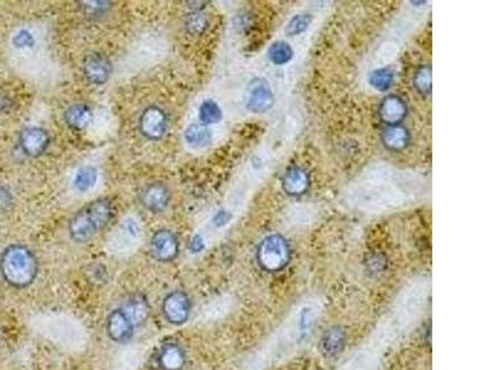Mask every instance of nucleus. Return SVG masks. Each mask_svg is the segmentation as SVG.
<instances>
[{"mask_svg":"<svg viewBox=\"0 0 494 370\" xmlns=\"http://www.w3.org/2000/svg\"><path fill=\"white\" fill-rule=\"evenodd\" d=\"M114 203L109 198H98L79 209L68 222V235L76 243H87L102 231L114 217Z\"/></svg>","mask_w":494,"mask_h":370,"instance_id":"obj_1","label":"nucleus"},{"mask_svg":"<svg viewBox=\"0 0 494 370\" xmlns=\"http://www.w3.org/2000/svg\"><path fill=\"white\" fill-rule=\"evenodd\" d=\"M0 273L6 283L14 288H27L39 274L35 253L22 245H11L0 257Z\"/></svg>","mask_w":494,"mask_h":370,"instance_id":"obj_2","label":"nucleus"},{"mask_svg":"<svg viewBox=\"0 0 494 370\" xmlns=\"http://www.w3.org/2000/svg\"><path fill=\"white\" fill-rule=\"evenodd\" d=\"M291 259V248L284 237L270 235L257 248V262L267 272H278Z\"/></svg>","mask_w":494,"mask_h":370,"instance_id":"obj_3","label":"nucleus"},{"mask_svg":"<svg viewBox=\"0 0 494 370\" xmlns=\"http://www.w3.org/2000/svg\"><path fill=\"white\" fill-rule=\"evenodd\" d=\"M140 134L149 141H160L168 130V116L158 105H149L139 118Z\"/></svg>","mask_w":494,"mask_h":370,"instance_id":"obj_4","label":"nucleus"},{"mask_svg":"<svg viewBox=\"0 0 494 370\" xmlns=\"http://www.w3.org/2000/svg\"><path fill=\"white\" fill-rule=\"evenodd\" d=\"M179 240L171 230L161 228L155 232L150 240V251L157 262L170 263L179 254Z\"/></svg>","mask_w":494,"mask_h":370,"instance_id":"obj_5","label":"nucleus"},{"mask_svg":"<svg viewBox=\"0 0 494 370\" xmlns=\"http://www.w3.org/2000/svg\"><path fill=\"white\" fill-rule=\"evenodd\" d=\"M191 299L182 290H174L167 294L162 303V313L165 319L172 324L181 326L186 324L191 316Z\"/></svg>","mask_w":494,"mask_h":370,"instance_id":"obj_6","label":"nucleus"},{"mask_svg":"<svg viewBox=\"0 0 494 370\" xmlns=\"http://www.w3.org/2000/svg\"><path fill=\"white\" fill-rule=\"evenodd\" d=\"M275 94L270 84L262 78L254 79L246 92V108L254 114H265L275 105Z\"/></svg>","mask_w":494,"mask_h":370,"instance_id":"obj_7","label":"nucleus"},{"mask_svg":"<svg viewBox=\"0 0 494 370\" xmlns=\"http://www.w3.org/2000/svg\"><path fill=\"white\" fill-rule=\"evenodd\" d=\"M83 74L89 84L95 87L104 85L113 74V63L104 53H89L84 58Z\"/></svg>","mask_w":494,"mask_h":370,"instance_id":"obj_8","label":"nucleus"},{"mask_svg":"<svg viewBox=\"0 0 494 370\" xmlns=\"http://www.w3.org/2000/svg\"><path fill=\"white\" fill-rule=\"evenodd\" d=\"M140 200L146 210L152 214H160L171 204L172 191L165 183L152 181L141 191Z\"/></svg>","mask_w":494,"mask_h":370,"instance_id":"obj_9","label":"nucleus"},{"mask_svg":"<svg viewBox=\"0 0 494 370\" xmlns=\"http://www.w3.org/2000/svg\"><path fill=\"white\" fill-rule=\"evenodd\" d=\"M50 144H51L50 135L42 128L30 126L22 130L19 135L20 149L24 153L32 158H36L45 153Z\"/></svg>","mask_w":494,"mask_h":370,"instance_id":"obj_10","label":"nucleus"},{"mask_svg":"<svg viewBox=\"0 0 494 370\" xmlns=\"http://www.w3.org/2000/svg\"><path fill=\"white\" fill-rule=\"evenodd\" d=\"M135 326L123 308H115L107 319V332L111 341L123 343L132 337Z\"/></svg>","mask_w":494,"mask_h":370,"instance_id":"obj_11","label":"nucleus"},{"mask_svg":"<svg viewBox=\"0 0 494 370\" xmlns=\"http://www.w3.org/2000/svg\"><path fill=\"white\" fill-rule=\"evenodd\" d=\"M406 111L408 109L404 99L401 98L399 95H388L382 100L378 109V115L387 126H392L399 125L406 118Z\"/></svg>","mask_w":494,"mask_h":370,"instance_id":"obj_12","label":"nucleus"},{"mask_svg":"<svg viewBox=\"0 0 494 370\" xmlns=\"http://www.w3.org/2000/svg\"><path fill=\"white\" fill-rule=\"evenodd\" d=\"M309 185H310L309 175L301 167L289 168L282 179L283 191H286L288 196H303L304 193H307Z\"/></svg>","mask_w":494,"mask_h":370,"instance_id":"obj_13","label":"nucleus"},{"mask_svg":"<svg viewBox=\"0 0 494 370\" xmlns=\"http://www.w3.org/2000/svg\"><path fill=\"white\" fill-rule=\"evenodd\" d=\"M157 363L162 370H182L186 365V353L176 343L163 345L157 357Z\"/></svg>","mask_w":494,"mask_h":370,"instance_id":"obj_14","label":"nucleus"},{"mask_svg":"<svg viewBox=\"0 0 494 370\" xmlns=\"http://www.w3.org/2000/svg\"><path fill=\"white\" fill-rule=\"evenodd\" d=\"M121 308L125 311L128 317L131 320V322L135 327L145 324L150 316V305L147 303L145 296L140 294L131 295Z\"/></svg>","mask_w":494,"mask_h":370,"instance_id":"obj_15","label":"nucleus"},{"mask_svg":"<svg viewBox=\"0 0 494 370\" xmlns=\"http://www.w3.org/2000/svg\"><path fill=\"white\" fill-rule=\"evenodd\" d=\"M93 120V113L85 104H73L64 111V121L69 129L82 131L88 128Z\"/></svg>","mask_w":494,"mask_h":370,"instance_id":"obj_16","label":"nucleus"},{"mask_svg":"<svg viewBox=\"0 0 494 370\" xmlns=\"http://www.w3.org/2000/svg\"><path fill=\"white\" fill-rule=\"evenodd\" d=\"M411 139L409 131L403 125H392L387 126V129L382 134V142L385 144V149L390 151H402L406 149Z\"/></svg>","mask_w":494,"mask_h":370,"instance_id":"obj_17","label":"nucleus"},{"mask_svg":"<svg viewBox=\"0 0 494 370\" xmlns=\"http://www.w3.org/2000/svg\"><path fill=\"white\" fill-rule=\"evenodd\" d=\"M184 141L192 149H204L213 141L212 131L202 123H191L184 130Z\"/></svg>","mask_w":494,"mask_h":370,"instance_id":"obj_18","label":"nucleus"},{"mask_svg":"<svg viewBox=\"0 0 494 370\" xmlns=\"http://www.w3.org/2000/svg\"><path fill=\"white\" fill-rule=\"evenodd\" d=\"M98 180V170L93 165L81 167L73 178V188L79 193H87Z\"/></svg>","mask_w":494,"mask_h":370,"instance_id":"obj_19","label":"nucleus"},{"mask_svg":"<svg viewBox=\"0 0 494 370\" xmlns=\"http://www.w3.org/2000/svg\"><path fill=\"white\" fill-rule=\"evenodd\" d=\"M198 114H199V121L204 126L215 125L220 123L223 118V110L220 108V105L212 99L204 100L203 103L200 104Z\"/></svg>","mask_w":494,"mask_h":370,"instance_id":"obj_20","label":"nucleus"},{"mask_svg":"<svg viewBox=\"0 0 494 370\" xmlns=\"http://www.w3.org/2000/svg\"><path fill=\"white\" fill-rule=\"evenodd\" d=\"M209 26L208 16L203 11H191L184 20V27L189 35L200 36Z\"/></svg>","mask_w":494,"mask_h":370,"instance_id":"obj_21","label":"nucleus"},{"mask_svg":"<svg viewBox=\"0 0 494 370\" xmlns=\"http://www.w3.org/2000/svg\"><path fill=\"white\" fill-rule=\"evenodd\" d=\"M293 55H294V52H293L291 45L284 41H277L272 43L268 48V53H267L270 61L276 66L287 64L293 58Z\"/></svg>","mask_w":494,"mask_h":370,"instance_id":"obj_22","label":"nucleus"},{"mask_svg":"<svg viewBox=\"0 0 494 370\" xmlns=\"http://www.w3.org/2000/svg\"><path fill=\"white\" fill-rule=\"evenodd\" d=\"M393 82H394V72L390 68L376 69L369 76V84L380 92H385L387 89H390Z\"/></svg>","mask_w":494,"mask_h":370,"instance_id":"obj_23","label":"nucleus"},{"mask_svg":"<svg viewBox=\"0 0 494 370\" xmlns=\"http://www.w3.org/2000/svg\"><path fill=\"white\" fill-rule=\"evenodd\" d=\"M78 4L84 15L93 19L107 15L111 8L109 1H81Z\"/></svg>","mask_w":494,"mask_h":370,"instance_id":"obj_24","label":"nucleus"},{"mask_svg":"<svg viewBox=\"0 0 494 370\" xmlns=\"http://www.w3.org/2000/svg\"><path fill=\"white\" fill-rule=\"evenodd\" d=\"M139 236H140V226L136 220L129 217L120 224L118 228L120 242H124V243L134 242L139 238Z\"/></svg>","mask_w":494,"mask_h":370,"instance_id":"obj_25","label":"nucleus"},{"mask_svg":"<svg viewBox=\"0 0 494 370\" xmlns=\"http://www.w3.org/2000/svg\"><path fill=\"white\" fill-rule=\"evenodd\" d=\"M313 18L309 14H296L293 16L286 27V34L288 36H296L301 35L304 31L308 30V27L312 24Z\"/></svg>","mask_w":494,"mask_h":370,"instance_id":"obj_26","label":"nucleus"},{"mask_svg":"<svg viewBox=\"0 0 494 370\" xmlns=\"http://www.w3.org/2000/svg\"><path fill=\"white\" fill-rule=\"evenodd\" d=\"M414 88L423 95H427L432 92V69L429 67L419 68L413 78Z\"/></svg>","mask_w":494,"mask_h":370,"instance_id":"obj_27","label":"nucleus"},{"mask_svg":"<svg viewBox=\"0 0 494 370\" xmlns=\"http://www.w3.org/2000/svg\"><path fill=\"white\" fill-rule=\"evenodd\" d=\"M13 45L16 48H30L35 45V37L29 30H20L13 37Z\"/></svg>","mask_w":494,"mask_h":370,"instance_id":"obj_28","label":"nucleus"},{"mask_svg":"<svg viewBox=\"0 0 494 370\" xmlns=\"http://www.w3.org/2000/svg\"><path fill=\"white\" fill-rule=\"evenodd\" d=\"M231 214L229 211L219 210L215 215L213 216V225L217 227H223L229 224L231 220Z\"/></svg>","mask_w":494,"mask_h":370,"instance_id":"obj_29","label":"nucleus"},{"mask_svg":"<svg viewBox=\"0 0 494 370\" xmlns=\"http://www.w3.org/2000/svg\"><path fill=\"white\" fill-rule=\"evenodd\" d=\"M205 248V243L202 236L195 235L189 242V251L192 253H200Z\"/></svg>","mask_w":494,"mask_h":370,"instance_id":"obj_30","label":"nucleus"}]
</instances>
